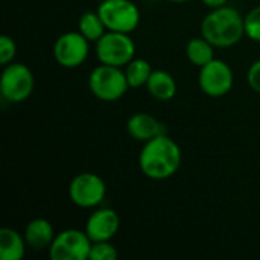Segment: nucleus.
I'll list each match as a JSON object with an SVG mask.
<instances>
[{"mask_svg": "<svg viewBox=\"0 0 260 260\" xmlns=\"http://www.w3.org/2000/svg\"><path fill=\"white\" fill-rule=\"evenodd\" d=\"M186 56L190 64L197 67H203L215 59V46L207 41L203 35L190 38L186 46Z\"/></svg>", "mask_w": 260, "mask_h": 260, "instance_id": "nucleus-16", "label": "nucleus"}, {"mask_svg": "<svg viewBox=\"0 0 260 260\" xmlns=\"http://www.w3.org/2000/svg\"><path fill=\"white\" fill-rule=\"evenodd\" d=\"M201 35L215 47H233L245 37L244 15L229 5L210 9L201 21Z\"/></svg>", "mask_w": 260, "mask_h": 260, "instance_id": "nucleus-2", "label": "nucleus"}, {"mask_svg": "<svg viewBox=\"0 0 260 260\" xmlns=\"http://www.w3.org/2000/svg\"><path fill=\"white\" fill-rule=\"evenodd\" d=\"M107 195L105 181L93 172L78 174L69 184L70 201L81 209H96Z\"/></svg>", "mask_w": 260, "mask_h": 260, "instance_id": "nucleus-7", "label": "nucleus"}, {"mask_svg": "<svg viewBox=\"0 0 260 260\" xmlns=\"http://www.w3.org/2000/svg\"><path fill=\"white\" fill-rule=\"evenodd\" d=\"M96 56L101 64L125 67L136 58V44L131 34L107 30L96 41Z\"/></svg>", "mask_w": 260, "mask_h": 260, "instance_id": "nucleus-4", "label": "nucleus"}, {"mask_svg": "<svg viewBox=\"0 0 260 260\" xmlns=\"http://www.w3.org/2000/svg\"><path fill=\"white\" fill-rule=\"evenodd\" d=\"M168 2H171V3H186L189 0H168Z\"/></svg>", "mask_w": 260, "mask_h": 260, "instance_id": "nucleus-24", "label": "nucleus"}, {"mask_svg": "<svg viewBox=\"0 0 260 260\" xmlns=\"http://www.w3.org/2000/svg\"><path fill=\"white\" fill-rule=\"evenodd\" d=\"M247 81L251 90L260 94V58L250 66L248 73H247Z\"/></svg>", "mask_w": 260, "mask_h": 260, "instance_id": "nucleus-22", "label": "nucleus"}, {"mask_svg": "<svg viewBox=\"0 0 260 260\" xmlns=\"http://www.w3.org/2000/svg\"><path fill=\"white\" fill-rule=\"evenodd\" d=\"M88 88L99 101L114 102L123 98L131 87L122 67L101 64L90 72Z\"/></svg>", "mask_w": 260, "mask_h": 260, "instance_id": "nucleus-3", "label": "nucleus"}, {"mask_svg": "<svg viewBox=\"0 0 260 260\" xmlns=\"http://www.w3.org/2000/svg\"><path fill=\"white\" fill-rule=\"evenodd\" d=\"M90 53V41L78 32H64L53 44V58L64 69H76L85 62Z\"/></svg>", "mask_w": 260, "mask_h": 260, "instance_id": "nucleus-10", "label": "nucleus"}, {"mask_svg": "<svg viewBox=\"0 0 260 260\" xmlns=\"http://www.w3.org/2000/svg\"><path fill=\"white\" fill-rule=\"evenodd\" d=\"M120 229V218L116 210L98 207L85 222V233L91 242L111 241Z\"/></svg>", "mask_w": 260, "mask_h": 260, "instance_id": "nucleus-11", "label": "nucleus"}, {"mask_svg": "<svg viewBox=\"0 0 260 260\" xmlns=\"http://www.w3.org/2000/svg\"><path fill=\"white\" fill-rule=\"evenodd\" d=\"M126 131L131 139L146 143L161 134H166L165 125L149 113H136L126 122Z\"/></svg>", "mask_w": 260, "mask_h": 260, "instance_id": "nucleus-12", "label": "nucleus"}, {"mask_svg": "<svg viewBox=\"0 0 260 260\" xmlns=\"http://www.w3.org/2000/svg\"><path fill=\"white\" fill-rule=\"evenodd\" d=\"M98 2H104V0H98Z\"/></svg>", "mask_w": 260, "mask_h": 260, "instance_id": "nucleus-25", "label": "nucleus"}, {"mask_svg": "<svg viewBox=\"0 0 260 260\" xmlns=\"http://www.w3.org/2000/svg\"><path fill=\"white\" fill-rule=\"evenodd\" d=\"M27 244L24 236L17 230L3 227L0 230V259L2 260H21L24 256Z\"/></svg>", "mask_w": 260, "mask_h": 260, "instance_id": "nucleus-15", "label": "nucleus"}, {"mask_svg": "<svg viewBox=\"0 0 260 260\" xmlns=\"http://www.w3.org/2000/svg\"><path fill=\"white\" fill-rule=\"evenodd\" d=\"M91 244L85 230L67 229L55 236L49 247V256L52 260H87Z\"/></svg>", "mask_w": 260, "mask_h": 260, "instance_id": "nucleus-8", "label": "nucleus"}, {"mask_svg": "<svg viewBox=\"0 0 260 260\" xmlns=\"http://www.w3.org/2000/svg\"><path fill=\"white\" fill-rule=\"evenodd\" d=\"M198 84L204 94L210 98H222L229 94L235 85V73L222 59H213L200 67Z\"/></svg>", "mask_w": 260, "mask_h": 260, "instance_id": "nucleus-9", "label": "nucleus"}, {"mask_svg": "<svg viewBox=\"0 0 260 260\" xmlns=\"http://www.w3.org/2000/svg\"><path fill=\"white\" fill-rule=\"evenodd\" d=\"M98 12L108 30L131 34L140 23V11L131 0H104L99 2Z\"/></svg>", "mask_w": 260, "mask_h": 260, "instance_id": "nucleus-6", "label": "nucleus"}, {"mask_svg": "<svg viewBox=\"0 0 260 260\" xmlns=\"http://www.w3.org/2000/svg\"><path fill=\"white\" fill-rule=\"evenodd\" d=\"M125 75H126V79H128V84L131 88H140V87H145L148 79L151 78L152 75V67L151 64L143 59V58H134L131 59L125 67Z\"/></svg>", "mask_w": 260, "mask_h": 260, "instance_id": "nucleus-18", "label": "nucleus"}, {"mask_svg": "<svg viewBox=\"0 0 260 260\" xmlns=\"http://www.w3.org/2000/svg\"><path fill=\"white\" fill-rule=\"evenodd\" d=\"M24 241L34 251H43L49 248L56 236L50 221L44 218H35L27 222L24 229Z\"/></svg>", "mask_w": 260, "mask_h": 260, "instance_id": "nucleus-13", "label": "nucleus"}, {"mask_svg": "<svg viewBox=\"0 0 260 260\" xmlns=\"http://www.w3.org/2000/svg\"><path fill=\"white\" fill-rule=\"evenodd\" d=\"M206 8L209 9H215V8H221V6H225L229 3V0H200Z\"/></svg>", "mask_w": 260, "mask_h": 260, "instance_id": "nucleus-23", "label": "nucleus"}, {"mask_svg": "<svg viewBox=\"0 0 260 260\" xmlns=\"http://www.w3.org/2000/svg\"><path fill=\"white\" fill-rule=\"evenodd\" d=\"M145 87L148 93L160 102H168L177 94L175 78L166 70H154Z\"/></svg>", "mask_w": 260, "mask_h": 260, "instance_id": "nucleus-14", "label": "nucleus"}, {"mask_svg": "<svg viewBox=\"0 0 260 260\" xmlns=\"http://www.w3.org/2000/svg\"><path fill=\"white\" fill-rule=\"evenodd\" d=\"M183 161V152L178 143L168 134H161L146 143L139 155V168L142 174L155 181L174 177Z\"/></svg>", "mask_w": 260, "mask_h": 260, "instance_id": "nucleus-1", "label": "nucleus"}, {"mask_svg": "<svg viewBox=\"0 0 260 260\" xmlns=\"http://www.w3.org/2000/svg\"><path fill=\"white\" fill-rule=\"evenodd\" d=\"M35 78L32 70L21 62H9L3 66L0 76L2 98L12 104L24 102L34 91Z\"/></svg>", "mask_w": 260, "mask_h": 260, "instance_id": "nucleus-5", "label": "nucleus"}, {"mask_svg": "<svg viewBox=\"0 0 260 260\" xmlns=\"http://www.w3.org/2000/svg\"><path fill=\"white\" fill-rule=\"evenodd\" d=\"M78 30L91 43H96L108 29L98 11H87L79 17Z\"/></svg>", "mask_w": 260, "mask_h": 260, "instance_id": "nucleus-17", "label": "nucleus"}, {"mask_svg": "<svg viewBox=\"0 0 260 260\" xmlns=\"http://www.w3.org/2000/svg\"><path fill=\"white\" fill-rule=\"evenodd\" d=\"M15 55H17L15 41L8 35H2L0 37V64L8 66L9 62L14 61Z\"/></svg>", "mask_w": 260, "mask_h": 260, "instance_id": "nucleus-21", "label": "nucleus"}, {"mask_svg": "<svg viewBox=\"0 0 260 260\" xmlns=\"http://www.w3.org/2000/svg\"><path fill=\"white\" fill-rule=\"evenodd\" d=\"M117 256V250L111 244V241H104L91 244L88 260H116Z\"/></svg>", "mask_w": 260, "mask_h": 260, "instance_id": "nucleus-20", "label": "nucleus"}, {"mask_svg": "<svg viewBox=\"0 0 260 260\" xmlns=\"http://www.w3.org/2000/svg\"><path fill=\"white\" fill-rule=\"evenodd\" d=\"M244 23H245V37H248L256 43H260V5L254 6L245 14Z\"/></svg>", "mask_w": 260, "mask_h": 260, "instance_id": "nucleus-19", "label": "nucleus"}]
</instances>
